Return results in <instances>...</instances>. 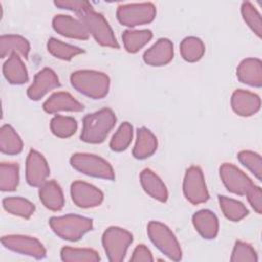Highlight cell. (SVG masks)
<instances>
[{
    "label": "cell",
    "instance_id": "13",
    "mask_svg": "<svg viewBox=\"0 0 262 262\" xmlns=\"http://www.w3.org/2000/svg\"><path fill=\"white\" fill-rule=\"evenodd\" d=\"M50 169L45 158L37 150L31 149L26 162V179L31 186H41L46 182Z\"/></svg>",
    "mask_w": 262,
    "mask_h": 262
},
{
    "label": "cell",
    "instance_id": "26",
    "mask_svg": "<svg viewBox=\"0 0 262 262\" xmlns=\"http://www.w3.org/2000/svg\"><path fill=\"white\" fill-rule=\"evenodd\" d=\"M0 150L6 155H17L23 150V141L10 125L0 129Z\"/></svg>",
    "mask_w": 262,
    "mask_h": 262
},
{
    "label": "cell",
    "instance_id": "4",
    "mask_svg": "<svg viewBox=\"0 0 262 262\" xmlns=\"http://www.w3.org/2000/svg\"><path fill=\"white\" fill-rule=\"evenodd\" d=\"M78 16L98 44L105 47L119 48L115 34L102 14L94 11L93 8H89L78 13Z\"/></svg>",
    "mask_w": 262,
    "mask_h": 262
},
{
    "label": "cell",
    "instance_id": "36",
    "mask_svg": "<svg viewBox=\"0 0 262 262\" xmlns=\"http://www.w3.org/2000/svg\"><path fill=\"white\" fill-rule=\"evenodd\" d=\"M241 12L244 20L250 27V29L260 38L262 35V21L261 15L255 6L251 2H243Z\"/></svg>",
    "mask_w": 262,
    "mask_h": 262
},
{
    "label": "cell",
    "instance_id": "22",
    "mask_svg": "<svg viewBox=\"0 0 262 262\" xmlns=\"http://www.w3.org/2000/svg\"><path fill=\"white\" fill-rule=\"evenodd\" d=\"M39 198L42 204L51 211H60L64 205L62 190L54 180L44 182L39 189Z\"/></svg>",
    "mask_w": 262,
    "mask_h": 262
},
{
    "label": "cell",
    "instance_id": "41",
    "mask_svg": "<svg viewBox=\"0 0 262 262\" xmlns=\"http://www.w3.org/2000/svg\"><path fill=\"white\" fill-rule=\"evenodd\" d=\"M130 261H132V262H140V261L151 262V261H154V258H152L150 251L144 245H138L134 249L132 257L130 258Z\"/></svg>",
    "mask_w": 262,
    "mask_h": 262
},
{
    "label": "cell",
    "instance_id": "31",
    "mask_svg": "<svg viewBox=\"0 0 262 262\" xmlns=\"http://www.w3.org/2000/svg\"><path fill=\"white\" fill-rule=\"evenodd\" d=\"M60 257L64 262H97L100 260L98 253L92 249L72 247H63L60 251Z\"/></svg>",
    "mask_w": 262,
    "mask_h": 262
},
{
    "label": "cell",
    "instance_id": "32",
    "mask_svg": "<svg viewBox=\"0 0 262 262\" xmlns=\"http://www.w3.org/2000/svg\"><path fill=\"white\" fill-rule=\"evenodd\" d=\"M18 165L2 163L0 165V188L2 191H13L18 185Z\"/></svg>",
    "mask_w": 262,
    "mask_h": 262
},
{
    "label": "cell",
    "instance_id": "38",
    "mask_svg": "<svg viewBox=\"0 0 262 262\" xmlns=\"http://www.w3.org/2000/svg\"><path fill=\"white\" fill-rule=\"evenodd\" d=\"M237 158L245 167H247L259 180H261L262 160L259 154L251 150H242L238 152Z\"/></svg>",
    "mask_w": 262,
    "mask_h": 262
},
{
    "label": "cell",
    "instance_id": "28",
    "mask_svg": "<svg viewBox=\"0 0 262 262\" xmlns=\"http://www.w3.org/2000/svg\"><path fill=\"white\" fill-rule=\"evenodd\" d=\"M180 53L184 60L195 62L203 57L205 53V45L198 37H186L180 43Z\"/></svg>",
    "mask_w": 262,
    "mask_h": 262
},
{
    "label": "cell",
    "instance_id": "23",
    "mask_svg": "<svg viewBox=\"0 0 262 262\" xmlns=\"http://www.w3.org/2000/svg\"><path fill=\"white\" fill-rule=\"evenodd\" d=\"M158 147V140L154 133L145 127L138 128L136 142L133 148V156L138 160L150 157Z\"/></svg>",
    "mask_w": 262,
    "mask_h": 262
},
{
    "label": "cell",
    "instance_id": "24",
    "mask_svg": "<svg viewBox=\"0 0 262 262\" xmlns=\"http://www.w3.org/2000/svg\"><path fill=\"white\" fill-rule=\"evenodd\" d=\"M30 52L29 41L19 35H2L0 37V56L4 58L7 55L16 53L28 58Z\"/></svg>",
    "mask_w": 262,
    "mask_h": 262
},
{
    "label": "cell",
    "instance_id": "5",
    "mask_svg": "<svg viewBox=\"0 0 262 262\" xmlns=\"http://www.w3.org/2000/svg\"><path fill=\"white\" fill-rule=\"evenodd\" d=\"M147 233L152 244L170 260L179 261L182 257L180 245L168 226L158 221H150Z\"/></svg>",
    "mask_w": 262,
    "mask_h": 262
},
{
    "label": "cell",
    "instance_id": "19",
    "mask_svg": "<svg viewBox=\"0 0 262 262\" xmlns=\"http://www.w3.org/2000/svg\"><path fill=\"white\" fill-rule=\"evenodd\" d=\"M43 110L48 114L57 112H82L84 105L68 92H55L43 103Z\"/></svg>",
    "mask_w": 262,
    "mask_h": 262
},
{
    "label": "cell",
    "instance_id": "3",
    "mask_svg": "<svg viewBox=\"0 0 262 262\" xmlns=\"http://www.w3.org/2000/svg\"><path fill=\"white\" fill-rule=\"evenodd\" d=\"M49 225L54 233L62 239L76 242L92 229L93 223L90 218L69 214L51 217L49 219Z\"/></svg>",
    "mask_w": 262,
    "mask_h": 262
},
{
    "label": "cell",
    "instance_id": "37",
    "mask_svg": "<svg viewBox=\"0 0 262 262\" xmlns=\"http://www.w3.org/2000/svg\"><path fill=\"white\" fill-rule=\"evenodd\" d=\"M231 262H257L258 256L253 247L245 242L236 241L230 257Z\"/></svg>",
    "mask_w": 262,
    "mask_h": 262
},
{
    "label": "cell",
    "instance_id": "1",
    "mask_svg": "<svg viewBox=\"0 0 262 262\" xmlns=\"http://www.w3.org/2000/svg\"><path fill=\"white\" fill-rule=\"evenodd\" d=\"M117 118L111 108H101L83 118L81 140L87 143H100L114 128Z\"/></svg>",
    "mask_w": 262,
    "mask_h": 262
},
{
    "label": "cell",
    "instance_id": "25",
    "mask_svg": "<svg viewBox=\"0 0 262 262\" xmlns=\"http://www.w3.org/2000/svg\"><path fill=\"white\" fill-rule=\"evenodd\" d=\"M19 56L13 53L3 64V75L10 84L20 85L29 80L27 68Z\"/></svg>",
    "mask_w": 262,
    "mask_h": 262
},
{
    "label": "cell",
    "instance_id": "11",
    "mask_svg": "<svg viewBox=\"0 0 262 262\" xmlns=\"http://www.w3.org/2000/svg\"><path fill=\"white\" fill-rule=\"evenodd\" d=\"M219 172L223 184L232 193L246 195L248 190L254 185L252 180L232 164H222L220 166Z\"/></svg>",
    "mask_w": 262,
    "mask_h": 262
},
{
    "label": "cell",
    "instance_id": "33",
    "mask_svg": "<svg viewBox=\"0 0 262 262\" xmlns=\"http://www.w3.org/2000/svg\"><path fill=\"white\" fill-rule=\"evenodd\" d=\"M47 49L54 57L61 60H71L76 55L84 52L83 49L74 45L63 43L55 38H50L48 40Z\"/></svg>",
    "mask_w": 262,
    "mask_h": 262
},
{
    "label": "cell",
    "instance_id": "2",
    "mask_svg": "<svg viewBox=\"0 0 262 262\" xmlns=\"http://www.w3.org/2000/svg\"><path fill=\"white\" fill-rule=\"evenodd\" d=\"M72 86L80 93L93 98L101 99L110 89V78L101 72L92 70H80L71 75Z\"/></svg>",
    "mask_w": 262,
    "mask_h": 262
},
{
    "label": "cell",
    "instance_id": "7",
    "mask_svg": "<svg viewBox=\"0 0 262 262\" xmlns=\"http://www.w3.org/2000/svg\"><path fill=\"white\" fill-rule=\"evenodd\" d=\"M133 241L132 234L117 226L108 227L102 234V246L111 262H121Z\"/></svg>",
    "mask_w": 262,
    "mask_h": 262
},
{
    "label": "cell",
    "instance_id": "30",
    "mask_svg": "<svg viewBox=\"0 0 262 262\" xmlns=\"http://www.w3.org/2000/svg\"><path fill=\"white\" fill-rule=\"evenodd\" d=\"M218 201L224 216L231 221L237 222L245 218L249 213L248 209L243 205V203L236 200L224 195H218Z\"/></svg>",
    "mask_w": 262,
    "mask_h": 262
},
{
    "label": "cell",
    "instance_id": "27",
    "mask_svg": "<svg viewBox=\"0 0 262 262\" xmlns=\"http://www.w3.org/2000/svg\"><path fill=\"white\" fill-rule=\"evenodd\" d=\"M152 38L150 30H127L122 35L125 49L130 53H135L141 49Z\"/></svg>",
    "mask_w": 262,
    "mask_h": 262
},
{
    "label": "cell",
    "instance_id": "12",
    "mask_svg": "<svg viewBox=\"0 0 262 262\" xmlns=\"http://www.w3.org/2000/svg\"><path fill=\"white\" fill-rule=\"evenodd\" d=\"M72 200L80 208H94L103 201V193L100 189L84 181H74L71 185Z\"/></svg>",
    "mask_w": 262,
    "mask_h": 262
},
{
    "label": "cell",
    "instance_id": "18",
    "mask_svg": "<svg viewBox=\"0 0 262 262\" xmlns=\"http://www.w3.org/2000/svg\"><path fill=\"white\" fill-rule=\"evenodd\" d=\"M237 79L247 85L261 87L262 85V62L259 58H246L241 61L236 69Z\"/></svg>",
    "mask_w": 262,
    "mask_h": 262
},
{
    "label": "cell",
    "instance_id": "10",
    "mask_svg": "<svg viewBox=\"0 0 262 262\" xmlns=\"http://www.w3.org/2000/svg\"><path fill=\"white\" fill-rule=\"evenodd\" d=\"M2 245L13 252L33 257L35 259H43L46 256V250L43 245L35 237L12 234L5 235L1 238Z\"/></svg>",
    "mask_w": 262,
    "mask_h": 262
},
{
    "label": "cell",
    "instance_id": "8",
    "mask_svg": "<svg viewBox=\"0 0 262 262\" xmlns=\"http://www.w3.org/2000/svg\"><path fill=\"white\" fill-rule=\"evenodd\" d=\"M156 13V6L150 2L129 3L118 7L117 18L123 26L136 27L152 21Z\"/></svg>",
    "mask_w": 262,
    "mask_h": 262
},
{
    "label": "cell",
    "instance_id": "20",
    "mask_svg": "<svg viewBox=\"0 0 262 262\" xmlns=\"http://www.w3.org/2000/svg\"><path fill=\"white\" fill-rule=\"evenodd\" d=\"M192 223L196 231L206 239L215 238L218 229L219 223L216 215L210 210H201L193 214Z\"/></svg>",
    "mask_w": 262,
    "mask_h": 262
},
{
    "label": "cell",
    "instance_id": "39",
    "mask_svg": "<svg viewBox=\"0 0 262 262\" xmlns=\"http://www.w3.org/2000/svg\"><path fill=\"white\" fill-rule=\"evenodd\" d=\"M54 5H56L59 8L73 10L77 13H81L84 10H87L89 8H92L89 2L87 1H78V0H57L54 1Z\"/></svg>",
    "mask_w": 262,
    "mask_h": 262
},
{
    "label": "cell",
    "instance_id": "40",
    "mask_svg": "<svg viewBox=\"0 0 262 262\" xmlns=\"http://www.w3.org/2000/svg\"><path fill=\"white\" fill-rule=\"evenodd\" d=\"M247 198L252 208L258 213H262V191L259 186L253 185L247 192Z\"/></svg>",
    "mask_w": 262,
    "mask_h": 262
},
{
    "label": "cell",
    "instance_id": "34",
    "mask_svg": "<svg viewBox=\"0 0 262 262\" xmlns=\"http://www.w3.org/2000/svg\"><path fill=\"white\" fill-rule=\"evenodd\" d=\"M77 121L72 117L56 115L50 121V129L52 133L60 138L72 136L77 131Z\"/></svg>",
    "mask_w": 262,
    "mask_h": 262
},
{
    "label": "cell",
    "instance_id": "9",
    "mask_svg": "<svg viewBox=\"0 0 262 262\" xmlns=\"http://www.w3.org/2000/svg\"><path fill=\"white\" fill-rule=\"evenodd\" d=\"M183 193L186 200L193 205H199L209 200V192L200 167L191 166L186 170L183 180Z\"/></svg>",
    "mask_w": 262,
    "mask_h": 262
},
{
    "label": "cell",
    "instance_id": "6",
    "mask_svg": "<svg viewBox=\"0 0 262 262\" xmlns=\"http://www.w3.org/2000/svg\"><path fill=\"white\" fill-rule=\"evenodd\" d=\"M70 163L74 169L88 176L106 180H114L115 178V172L111 164L98 156L78 152L71 157Z\"/></svg>",
    "mask_w": 262,
    "mask_h": 262
},
{
    "label": "cell",
    "instance_id": "21",
    "mask_svg": "<svg viewBox=\"0 0 262 262\" xmlns=\"http://www.w3.org/2000/svg\"><path fill=\"white\" fill-rule=\"evenodd\" d=\"M140 183L144 191L152 199L165 203L168 200V190L161 178L150 169H144L140 173Z\"/></svg>",
    "mask_w": 262,
    "mask_h": 262
},
{
    "label": "cell",
    "instance_id": "15",
    "mask_svg": "<svg viewBox=\"0 0 262 262\" xmlns=\"http://www.w3.org/2000/svg\"><path fill=\"white\" fill-rule=\"evenodd\" d=\"M53 29L60 35L73 39L86 40L89 38V32L79 18L70 15L58 14L52 19Z\"/></svg>",
    "mask_w": 262,
    "mask_h": 262
},
{
    "label": "cell",
    "instance_id": "35",
    "mask_svg": "<svg viewBox=\"0 0 262 262\" xmlns=\"http://www.w3.org/2000/svg\"><path fill=\"white\" fill-rule=\"evenodd\" d=\"M132 136H133V129L131 124H129L128 122H124L123 124H121L117 132L113 135L110 142V147L114 151L125 150L131 143Z\"/></svg>",
    "mask_w": 262,
    "mask_h": 262
},
{
    "label": "cell",
    "instance_id": "14",
    "mask_svg": "<svg viewBox=\"0 0 262 262\" xmlns=\"http://www.w3.org/2000/svg\"><path fill=\"white\" fill-rule=\"evenodd\" d=\"M60 86L59 80L55 72L49 68H44L38 72L32 85L28 88V97L32 100L41 99L46 93Z\"/></svg>",
    "mask_w": 262,
    "mask_h": 262
},
{
    "label": "cell",
    "instance_id": "16",
    "mask_svg": "<svg viewBox=\"0 0 262 262\" xmlns=\"http://www.w3.org/2000/svg\"><path fill=\"white\" fill-rule=\"evenodd\" d=\"M173 55V43L167 38H161L144 52L143 60L148 66L162 67L169 63Z\"/></svg>",
    "mask_w": 262,
    "mask_h": 262
},
{
    "label": "cell",
    "instance_id": "17",
    "mask_svg": "<svg viewBox=\"0 0 262 262\" xmlns=\"http://www.w3.org/2000/svg\"><path fill=\"white\" fill-rule=\"evenodd\" d=\"M261 106L260 97L246 90H235L231 96V107L233 112L242 117H250L256 114Z\"/></svg>",
    "mask_w": 262,
    "mask_h": 262
},
{
    "label": "cell",
    "instance_id": "29",
    "mask_svg": "<svg viewBox=\"0 0 262 262\" xmlns=\"http://www.w3.org/2000/svg\"><path fill=\"white\" fill-rule=\"evenodd\" d=\"M3 208L10 214L23 218H30L35 212V206L30 201L20 196L5 198L2 201Z\"/></svg>",
    "mask_w": 262,
    "mask_h": 262
}]
</instances>
